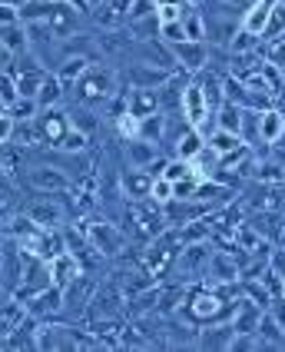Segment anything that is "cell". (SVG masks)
<instances>
[{
	"instance_id": "21",
	"label": "cell",
	"mask_w": 285,
	"mask_h": 352,
	"mask_svg": "<svg viewBox=\"0 0 285 352\" xmlns=\"http://www.w3.org/2000/svg\"><path fill=\"white\" fill-rule=\"evenodd\" d=\"M63 97H67V87H63V80L50 70V74L43 77V83H40V94H37L40 107H43V110H47V107H60Z\"/></svg>"
},
{
	"instance_id": "18",
	"label": "cell",
	"mask_w": 285,
	"mask_h": 352,
	"mask_svg": "<svg viewBox=\"0 0 285 352\" xmlns=\"http://www.w3.org/2000/svg\"><path fill=\"white\" fill-rule=\"evenodd\" d=\"M269 10H272V0H255V3H249L246 10H242V30H249V34H255V37L262 40L266 23H269Z\"/></svg>"
},
{
	"instance_id": "26",
	"label": "cell",
	"mask_w": 285,
	"mask_h": 352,
	"mask_svg": "<svg viewBox=\"0 0 285 352\" xmlns=\"http://www.w3.org/2000/svg\"><path fill=\"white\" fill-rule=\"evenodd\" d=\"M152 203H159V206H166V203H172L176 199V183H172L170 176H156L152 179Z\"/></svg>"
},
{
	"instance_id": "14",
	"label": "cell",
	"mask_w": 285,
	"mask_h": 352,
	"mask_svg": "<svg viewBox=\"0 0 285 352\" xmlns=\"http://www.w3.org/2000/svg\"><path fill=\"white\" fill-rule=\"evenodd\" d=\"M152 179L156 176L150 173V170H126V176H123V196L126 199H150L152 196Z\"/></svg>"
},
{
	"instance_id": "24",
	"label": "cell",
	"mask_w": 285,
	"mask_h": 352,
	"mask_svg": "<svg viewBox=\"0 0 285 352\" xmlns=\"http://www.w3.org/2000/svg\"><path fill=\"white\" fill-rule=\"evenodd\" d=\"M139 137L150 140V143H163L166 140V117H163V110L150 113V117H139Z\"/></svg>"
},
{
	"instance_id": "7",
	"label": "cell",
	"mask_w": 285,
	"mask_h": 352,
	"mask_svg": "<svg viewBox=\"0 0 285 352\" xmlns=\"http://www.w3.org/2000/svg\"><path fill=\"white\" fill-rule=\"evenodd\" d=\"M27 186H30L34 193H67V190H70V176L63 173L60 166L40 163L34 170H27Z\"/></svg>"
},
{
	"instance_id": "9",
	"label": "cell",
	"mask_w": 285,
	"mask_h": 352,
	"mask_svg": "<svg viewBox=\"0 0 285 352\" xmlns=\"http://www.w3.org/2000/svg\"><path fill=\"white\" fill-rule=\"evenodd\" d=\"M176 70L170 67H159V63H150V60H143V63H130V70L123 74V80L130 83V87H146V90H159L166 80L172 77Z\"/></svg>"
},
{
	"instance_id": "5",
	"label": "cell",
	"mask_w": 285,
	"mask_h": 352,
	"mask_svg": "<svg viewBox=\"0 0 285 352\" xmlns=\"http://www.w3.org/2000/svg\"><path fill=\"white\" fill-rule=\"evenodd\" d=\"M203 279L212 286H236L242 279V266H239L236 253H212L203 270Z\"/></svg>"
},
{
	"instance_id": "27",
	"label": "cell",
	"mask_w": 285,
	"mask_h": 352,
	"mask_svg": "<svg viewBox=\"0 0 285 352\" xmlns=\"http://www.w3.org/2000/svg\"><path fill=\"white\" fill-rule=\"evenodd\" d=\"M116 133H119L123 140H136L139 137V117L130 113V110H126L123 117H116Z\"/></svg>"
},
{
	"instance_id": "16",
	"label": "cell",
	"mask_w": 285,
	"mask_h": 352,
	"mask_svg": "<svg viewBox=\"0 0 285 352\" xmlns=\"http://www.w3.org/2000/svg\"><path fill=\"white\" fill-rule=\"evenodd\" d=\"M163 110V97L159 90H146V87H130V113L136 117H150Z\"/></svg>"
},
{
	"instance_id": "19",
	"label": "cell",
	"mask_w": 285,
	"mask_h": 352,
	"mask_svg": "<svg viewBox=\"0 0 285 352\" xmlns=\"http://www.w3.org/2000/svg\"><path fill=\"white\" fill-rule=\"evenodd\" d=\"M282 137H285V110L266 107V110H262V143L275 146Z\"/></svg>"
},
{
	"instance_id": "13",
	"label": "cell",
	"mask_w": 285,
	"mask_h": 352,
	"mask_svg": "<svg viewBox=\"0 0 285 352\" xmlns=\"http://www.w3.org/2000/svg\"><path fill=\"white\" fill-rule=\"evenodd\" d=\"M156 150H159V143H150V140L136 137V140H123V153H126V163L133 166V170H150L152 163H156Z\"/></svg>"
},
{
	"instance_id": "15",
	"label": "cell",
	"mask_w": 285,
	"mask_h": 352,
	"mask_svg": "<svg viewBox=\"0 0 285 352\" xmlns=\"http://www.w3.org/2000/svg\"><path fill=\"white\" fill-rule=\"evenodd\" d=\"M0 47H3V54H14V57H20V54H27V50H34L30 47V34H27V23L20 20V23H7L3 30H0Z\"/></svg>"
},
{
	"instance_id": "28",
	"label": "cell",
	"mask_w": 285,
	"mask_h": 352,
	"mask_svg": "<svg viewBox=\"0 0 285 352\" xmlns=\"http://www.w3.org/2000/svg\"><path fill=\"white\" fill-rule=\"evenodd\" d=\"M266 313L272 316V319H275V322H279V326L285 329V296H282V293H275V296H272V302H269V309H266Z\"/></svg>"
},
{
	"instance_id": "23",
	"label": "cell",
	"mask_w": 285,
	"mask_h": 352,
	"mask_svg": "<svg viewBox=\"0 0 285 352\" xmlns=\"http://www.w3.org/2000/svg\"><path fill=\"white\" fill-rule=\"evenodd\" d=\"M282 37H285V0H272V10H269V23H266L262 40L272 43V40H282Z\"/></svg>"
},
{
	"instance_id": "20",
	"label": "cell",
	"mask_w": 285,
	"mask_h": 352,
	"mask_svg": "<svg viewBox=\"0 0 285 352\" xmlns=\"http://www.w3.org/2000/svg\"><path fill=\"white\" fill-rule=\"evenodd\" d=\"M67 117H70V126L80 130V133H87V137H93L96 130H100V120H103L93 107H83V103L70 107V110H67Z\"/></svg>"
},
{
	"instance_id": "31",
	"label": "cell",
	"mask_w": 285,
	"mask_h": 352,
	"mask_svg": "<svg viewBox=\"0 0 285 352\" xmlns=\"http://www.w3.org/2000/svg\"><path fill=\"white\" fill-rule=\"evenodd\" d=\"M100 3H106V0H90V10H93V7H100Z\"/></svg>"
},
{
	"instance_id": "6",
	"label": "cell",
	"mask_w": 285,
	"mask_h": 352,
	"mask_svg": "<svg viewBox=\"0 0 285 352\" xmlns=\"http://www.w3.org/2000/svg\"><path fill=\"white\" fill-rule=\"evenodd\" d=\"M176 67L186 70V74H203L209 67V47L206 40H183V43H170Z\"/></svg>"
},
{
	"instance_id": "33",
	"label": "cell",
	"mask_w": 285,
	"mask_h": 352,
	"mask_svg": "<svg viewBox=\"0 0 285 352\" xmlns=\"http://www.w3.org/2000/svg\"><path fill=\"white\" fill-rule=\"evenodd\" d=\"M282 296H285V279H282Z\"/></svg>"
},
{
	"instance_id": "25",
	"label": "cell",
	"mask_w": 285,
	"mask_h": 352,
	"mask_svg": "<svg viewBox=\"0 0 285 352\" xmlns=\"http://www.w3.org/2000/svg\"><path fill=\"white\" fill-rule=\"evenodd\" d=\"M40 110H43V107H40V100H37V97H20L17 103H10V107H7V113L17 120V123L37 120V117H40Z\"/></svg>"
},
{
	"instance_id": "3",
	"label": "cell",
	"mask_w": 285,
	"mask_h": 352,
	"mask_svg": "<svg viewBox=\"0 0 285 352\" xmlns=\"http://www.w3.org/2000/svg\"><path fill=\"white\" fill-rule=\"evenodd\" d=\"M179 113H183V120L192 123V126H199V123H206V120L212 117V107H209V100H206V90H203V80L199 77H192L190 83H186Z\"/></svg>"
},
{
	"instance_id": "8",
	"label": "cell",
	"mask_w": 285,
	"mask_h": 352,
	"mask_svg": "<svg viewBox=\"0 0 285 352\" xmlns=\"http://www.w3.org/2000/svg\"><path fill=\"white\" fill-rule=\"evenodd\" d=\"M23 213H30L40 226H60L67 219V213H70V206L57 193H40V199H30V206Z\"/></svg>"
},
{
	"instance_id": "32",
	"label": "cell",
	"mask_w": 285,
	"mask_h": 352,
	"mask_svg": "<svg viewBox=\"0 0 285 352\" xmlns=\"http://www.w3.org/2000/svg\"><path fill=\"white\" fill-rule=\"evenodd\" d=\"M279 190H282V193H285V179H282V183H279Z\"/></svg>"
},
{
	"instance_id": "22",
	"label": "cell",
	"mask_w": 285,
	"mask_h": 352,
	"mask_svg": "<svg viewBox=\"0 0 285 352\" xmlns=\"http://www.w3.org/2000/svg\"><path fill=\"white\" fill-rule=\"evenodd\" d=\"M242 110L246 107H239V103H232V100H226L219 110H216V126L219 130H229V133H239L242 137Z\"/></svg>"
},
{
	"instance_id": "17",
	"label": "cell",
	"mask_w": 285,
	"mask_h": 352,
	"mask_svg": "<svg viewBox=\"0 0 285 352\" xmlns=\"http://www.w3.org/2000/svg\"><path fill=\"white\" fill-rule=\"evenodd\" d=\"M90 63H93V57H80V54H70V57H63V60L57 63V70H54V74H57V77L63 80L67 94L73 90V83H76V80H80L83 74H87V67H90Z\"/></svg>"
},
{
	"instance_id": "1",
	"label": "cell",
	"mask_w": 285,
	"mask_h": 352,
	"mask_svg": "<svg viewBox=\"0 0 285 352\" xmlns=\"http://www.w3.org/2000/svg\"><path fill=\"white\" fill-rule=\"evenodd\" d=\"M116 94H119V74H116V70H110L106 63H96V60L87 67V74L73 83L76 103L93 107V110L106 107Z\"/></svg>"
},
{
	"instance_id": "29",
	"label": "cell",
	"mask_w": 285,
	"mask_h": 352,
	"mask_svg": "<svg viewBox=\"0 0 285 352\" xmlns=\"http://www.w3.org/2000/svg\"><path fill=\"white\" fill-rule=\"evenodd\" d=\"M20 10L17 7H3V3H0V23H3V27H7V23H20Z\"/></svg>"
},
{
	"instance_id": "30",
	"label": "cell",
	"mask_w": 285,
	"mask_h": 352,
	"mask_svg": "<svg viewBox=\"0 0 285 352\" xmlns=\"http://www.w3.org/2000/svg\"><path fill=\"white\" fill-rule=\"evenodd\" d=\"M0 3H3V7H17V10H23L30 0H0Z\"/></svg>"
},
{
	"instance_id": "10",
	"label": "cell",
	"mask_w": 285,
	"mask_h": 352,
	"mask_svg": "<svg viewBox=\"0 0 285 352\" xmlns=\"http://www.w3.org/2000/svg\"><path fill=\"white\" fill-rule=\"evenodd\" d=\"M37 130H40L43 146H57L60 140H63V133L70 130V117H67V110H63V107H47V110H40Z\"/></svg>"
},
{
	"instance_id": "12",
	"label": "cell",
	"mask_w": 285,
	"mask_h": 352,
	"mask_svg": "<svg viewBox=\"0 0 285 352\" xmlns=\"http://www.w3.org/2000/svg\"><path fill=\"white\" fill-rule=\"evenodd\" d=\"M232 339H236V326H232V319L223 322V326L206 322V326L199 329L196 346H199V349H232Z\"/></svg>"
},
{
	"instance_id": "2",
	"label": "cell",
	"mask_w": 285,
	"mask_h": 352,
	"mask_svg": "<svg viewBox=\"0 0 285 352\" xmlns=\"http://www.w3.org/2000/svg\"><path fill=\"white\" fill-rule=\"evenodd\" d=\"M186 316H190L192 322H219L223 316H226V293L219 289V286H212L209 283H203V286H196L190 289V299H186Z\"/></svg>"
},
{
	"instance_id": "4",
	"label": "cell",
	"mask_w": 285,
	"mask_h": 352,
	"mask_svg": "<svg viewBox=\"0 0 285 352\" xmlns=\"http://www.w3.org/2000/svg\"><path fill=\"white\" fill-rule=\"evenodd\" d=\"M83 230H87V236H90V246H93L103 259L119 256L123 250H126V236L119 233V226H113V223H87Z\"/></svg>"
},
{
	"instance_id": "11",
	"label": "cell",
	"mask_w": 285,
	"mask_h": 352,
	"mask_svg": "<svg viewBox=\"0 0 285 352\" xmlns=\"http://www.w3.org/2000/svg\"><path fill=\"white\" fill-rule=\"evenodd\" d=\"M47 263H50V279H54V286H60V289L73 286L76 279L83 276V259L73 250H63V253H57L54 259H47Z\"/></svg>"
}]
</instances>
